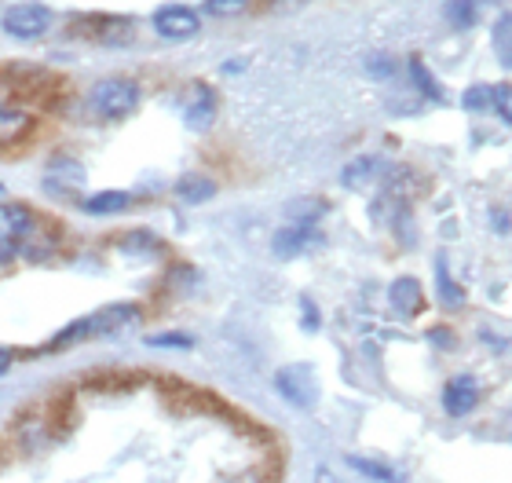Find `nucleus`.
Returning a JSON list of instances; mask_svg holds the SVG:
<instances>
[{"mask_svg":"<svg viewBox=\"0 0 512 483\" xmlns=\"http://www.w3.org/2000/svg\"><path fill=\"white\" fill-rule=\"evenodd\" d=\"M139 107V85L128 77H103L88 92V110L103 121H121Z\"/></svg>","mask_w":512,"mask_h":483,"instance_id":"nucleus-1","label":"nucleus"},{"mask_svg":"<svg viewBox=\"0 0 512 483\" xmlns=\"http://www.w3.org/2000/svg\"><path fill=\"white\" fill-rule=\"evenodd\" d=\"M275 388L278 396L293 403L300 410H311L315 407V399H319V381H315V370L304 363H293V366H282L275 374Z\"/></svg>","mask_w":512,"mask_h":483,"instance_id":"nucleus-2","label":"nucleus"},{"mask_svg":"<svg viewBox=\"0 0 512 483\" xmlns=\"http://www.w3.org/2000/svg\"><path fill=\"white\" fill-rule=\"evenodd\" d=\"M0 22H4V33L15 41H37L52 26V11L44 4H11Z\"/></svg>","mask_w":512,"mask_h":483,"instance_id":"nucleus-3","label":"nucleus"},{"mask_svg":"<svg viewBox=\"0 0 512 483\" xmlns=\"http://www.w3.org/2000/svg\"><path fill=\"white\" fill-rule=\"evenodd\" d=\"M154 30L165 41H191L202 33V19H198V11L183 8V4H165L161 11H154Z\"/></svg>","mask_w":512,"mask_h":483,"instance_id":"nucleus-4","label":"nucleus"},{"mask_svg":"<svg viewBox=\"0 0 512 483\" xmlns=\"http://www.w3.org/2000/svg\"><path fill=\"white\" fill-rule=\"evenodd\" d=\"M37 227V216L26 209V205L19 202H0V238L8 242V246L19 249L26 238H30V231Z\"/></svg>","mask_w":512,"mask_h":483,"instance_id":"nucleus-5","label":"nucleus"},{"mask_svg":"<svg viewBox=\"0 0 512 483\" xmlns=\"http://www.w3.org/2000/svg\"><path fill=\"white\" fill-rule=\"evenodd\" d=\"M322 238L315 227H304V224H289L282 227V231H275V238H271V249H275V257L289 260V257H300L304 249H315Z\"/></svg>","mask_w":512,"mask_h":483,"instance_id":"nucleus-6","label":"nucleus"},{"mask_svg":"<svg viewBox=\"0 0 512 483\" xmlns=\"http://www.w3.org/2000/svg\"><path fill=\"white\" fill-rule=\"evenodd\" d=\"M132 322H139L136 304H107V308L88 315V330H92V337H110V333L132 326Z\"/></svg>","mask_w":512,"mask_h":483,"instance_id":"nucleus-7","label":"nucleus"},{"mask_svg":"<svg viewBox=\"0 0 512 483\" xmlns=\"http://www.w3.org/2000/svg\"><path fill=\"white\" fill-rule=\"evenodd\" d=\"M476 403H480V388H476L472 377H454V381L443 388V407H447L450 418H465Z\"/></svg>","mask_w":512,"mask_h":483,"instance_id":"nucleus-8","label":"nucleus"},{"mask_svg":"<svg viewBox=\"0 0 512 483\" xmlns=\"http://www.w3.org/2000/svg\"><path fill=\"white\" fill-rule=\"evenodd\" d=\"M388 301H392V308L403 315V319H414V315L421 312V304H425V297H421V282L395 279L392 290H388Z\"/></svg>","mask_w":512,"mask_h":483,"instance_id":"nucleus-9","label":"nucleus"},{"mask_svg":"<svg viewBox=\"0 0 512 483\" xmlns=\"http://www.w3.org/2000/svg\"><path fill=\"white\" fill-rule=\"evenodd\" d=\"M213 118H216V99H213V92L209 88H194V96H191V103H187V110H183V121L191 125L194 132H205L209 125H213Z\"/></svg>","mask_w":512,"mask_h":483,"instance_id":"nucleus-10","label":"nucleus"},{"mask_svg":"<svg viewBox=\"0 0 512 483\" xmlns=\"http://www.w3.org/2000/svg\"><path fill=\"white\" fill-rule=\"evenodd\" d=\"M128 205H132V194L128 191H99L92 198H85L81 209L88 216H114V213H125Z\"/></svg>","mask_w":512,"mask_h":483,"instance_id":"nucleus-11","label":"nucleus"},{"mask_svg":"<svg viewBox=\"0 0 512 483\" xmlns=\"http://www.w3.org/2000/svg\"><path fill=\"white\" fill-rule=\"evenodd\" d=\"M59 249V235L55 231H44L41 227V220H37V227L30 231V238L19 246V257H26V260H48Z\"/></svg>","mask_w":512,"mask_h":483,"instance_id":"nucleus-12","label":"nucleus"},{"mask_svg":"<svg viewBox=\"0 0 512 483\" xmlns=\"http://www.w3.org/2000/svg\"><path fill=\"white\" fill-rule=\"evenodd\" d=\"M30 114H22V110H11L0 103V147H15V143L30 132Z\"/></svg>","mask_w":512,"mask_h":483,"instance_id":"nucleus-13","label":"nucleus"},{"mask_svg":"<svg viewBox=\"0 0 512 483\" xmlns=\"http://www.w3.org/2000/svg\"><path fill=\"white\" fill-rule=\"evenodd\" d=\"M213 194H216V183L205 180V176H183V180H176V198L187 205L209 202Z\"/></svg>","mask_w":512,"mask_h":483,"instance_id":"nucleus-14","label":"nucleus"},{"mask_svg":"<svg viewBox=\"0 0 512 483\" xmlns=\"http://www.w3.org/2000/svg\"><path fill=\"white\" fill-rule=\"evenodd\" d=\"M348 465H352L355 473L370 476V480H377V483H403V473H395L392 465L374 462V458H359V454H348Z\"/></svg>","mask_w":512,"mask_h":483,"instance_id":"nucleus-15","label":"nucleus"},{"mask_svg":"<svg viewBox=\"0 0 512 483\" xmlns=\"http://www.w3.org/2000/svg\"><path fill=\"white\" fill-rule=\"evenodd\" d=\"M289 220L293 224H304V227H311L315 220H322L326 216V202L322 198H297V202H289Z\"/></svg>","mask_w":512,"mask_h":483,"instance_id":"nucleus-16","label":"nucleus"},{"mask_svg":"<svg viewBox=\"0 0 512 483\" xmlns=\"http://www.w3.org/2000/svg\"><path fill=\"white\" fill-rule=\"evenodd\" d=\"M377 169H381V161L377 158H355L352 165H344L341 180H344V187H363V183L374 180Z\"/></svg>","mask_w":512,"mask_h":483,"instance_id":"nucleus-17","label":"nucleus"},{"mask_svg":"<svg viewBox=\"0 0 512 483\" xmlns=\"http://www.w3.org/2000/svg\"><path fill=\"white\" fill-rule=\"evenodd\" d=\"M48 176H59V180H66L70 187H81V183H85V165L74 158H52L48 161Z\"/></svg>","mask_w":512,"mask_h":483,"instance_id":"nucleus-18","label":"nucleus"},{"mask_svg":"<svg viewBox=\"0 0 512 483\" xmlns=\"http://www.w3.org/2000/svg\"><path fill=\"white\" fill-rule=\"evenodd\" d=\"M410 77H414V85L425 92L432 103H443V88H439V81L432 74H428V66L421 63V59H410Z\"/></svg>","mask_w":512,"mask_h":483,"instance_id":"nucleus-19","label":"nucleus"},{"mask_svg":"<svg viewBox=\"0 0 512 483\" xmlns=\"http://www.w3.org/2000/svg\"><path fill=\"white\" fill-rule=\"evenodd\" d=\"M436 282H439V297H443V304H447V308H461V304H465V293H461L458 282L447 275L443 260H439V268H436Z\"/></svg>","mask_w":512,"mask_h":483,"instance_id":"nucleus-20","label":"nucleus"},{"mask_svg":"<svg viewBox=\"0 0 512 483\" xmlns=\"http://www.w3.org/2000/svg\"><path fill=\"white\" fill-rule=\"evenodd\" d=\"M161 242L150 231H132V235L121 238V253H158Z\"/></svg>","mask_w":512,"mask_h":483,"instance_id":"nucleus-21","label":"nucleus"},{"mask_svg":"<svg viewBox=\"0 0 512 483\" xmlns=\"http://www.w3.org/2000/svg\"><path fill=\"white\" fill-rule=\"evenodd\" d=\"M494 52L505 66H512V19H502L494 26Z\"/></svg>","mask_w":512,"mask_h":483,"instance_id":"nucleus-22","label":"nucleus"},{"mask_svg":"<svg viewBox=\"0 0 512 483\" xmlns=\"http://www.w3.org/2000/svg\"><path fill=\"white\" fill-rule=\"evenodd\" d=\"M447 19L454 22V26H472V22H476V4H472V0H450Z\"/></svg>","mask_w":512,"mask_h":483,"instance_id":"nucleus-23","label":"nucleus"},{"mask_svg":"<svg viewBox=\"0 0 512 483\" xmlns=\"http://www.w3.org/2000/svg\"><path fill=\"white\" fill-rule=\"evenodd\" d=\"M491 107L498 110V118L512 125V85H498L491 88Z\"/></svg>","mask_w":512,"mask_h":483,"instance_id":"nucleus-24","label":"nucleus"},{"mask_svg":"<svg viewBox=\"0 0 512 483\" xmlns=\"http://www.w3.org/2000/svg\"><path fill=\"white\" fill-rule=\"evenodd\" d=\"M461 103H465V110H472V114H476V110H491V88L487 85H472L469 92H465V99H461Z\"/></svg>","mask_w":512,"mask_h":483,"instance_id":"nucleus-25","label":"nucleus"},{"mask_svg":"<svg viewBox=\"0 0 512 483\" xmlns=\"http://www.w3.org/2000/svg\"><path fill=\"white\" fill-rule=\"evenodd\" d=\"M249 0H205V15H216V19H227V15H238L246 11Z\"/></svg>","mask_w":512,"mask_h":483,"instance_id":"nucleus-26","label":"nucleus"},{"mask_svg":"<svg viewBox=\"0 0 512 483\" xmlns=\"http://www.w3.org/2000/svg\"><path fill=\"white\" fill-rule=\"evenodd\" d=\"M150 348H191V337L187 333H154V337H147Z\"/></svg>","mask_w":512,"mask_h":483,"instance_id":"nucleus-27","label":"nucleus"},{"mask_svg":"<svg viewBox=\"0 0 512 483\" xmlns=\"http://www.w3.org/2000/svg\"><path fill=\"white\" fill-rule=\"evenodd\" d=\"M366 70H370L374 77H388V74H395V63L392 59H384V55H374V59L366 63Z\"/></svg>","mask_w":512,"mask_h":483,"instance_id":"nucleus-28","label":"nucleus"},{"mask_svg":"<svg viewBox=\"0 0 512 483\" xmlns=\"http://www.w3.org/2000/svg\"><path fill=\"white\" fill-rule=\"evenodd\" d=\"M300 312H304V322H308V330H319V312H315V304L304 297L300 301Z\"/></svg>","mask_w":512,"mask_h":483,"instance_id":"nucleus-29","label":"nucleus"},{"mask_svg":"<svg viewBox=\"0 0 512 483\" xmlns=\"http://www.w3.org/2000/svg\"><path fill=\"white\" fill-rule=\"evenodd\" d=\"M15 257H19V249L8 246V242L0 238V268H4V264H11V260H15Z\"/></svg>","mask_w":512,"mask_h":483,"instance_id":"nucleus-30","label":"nucleus"},{"mask_svg":"<svg viewBox=\"0 0 512 483\" xmlns=\"http://www.w3.org/2000/svg\"><path fill=\"white\" fill-rule=\"evenodd\" d=\"M11 363H15V352H11V348H0V374H8Z\"/></svg>","mask_w":512,"mask_h":483,"instance_id":"nucleus-31","label":"nucleus"},{"mask_svg":"<svg viewBox=\"0 0 512 483\" xmlns=\"http://www.w3.org/2000/svg\"><path fill=\"white\" fill-rule=\"evenodd\" d=\"M315 483H341V480H337L330 469H319V473H315Z\"/></svg>","mask_w":512,"mask_h":483,"instance_id":"nucleus-32","label":"nucleus"},{"mask_svg":"<svg viewBox=\"0 0 512 483\" xmlns=\"http://www.w3.org/2000/svg\"><path fill=\"white\" fill-rule=\"evenodd\" d=\"M494 227H498V231H509L512 227V220L505 213H494Z\"/></svg>","mask_w":512,"mask_h":483,"instance_id":"nucleus-33","label":"nucleus"},{"mask_svg":"<svg viewBox=\"0 0 512 483\" xmlns=\"http://www.w3.org/2000/svg\"><path fill=\"white\" fill-rule=\"evenodd\" d=\"M0 198H4V183H0Z\"/></svg>","mask_w":512,"mask_h":483,"instance_id":"nucleus-34","label":"nucleus"}]
</instances>
